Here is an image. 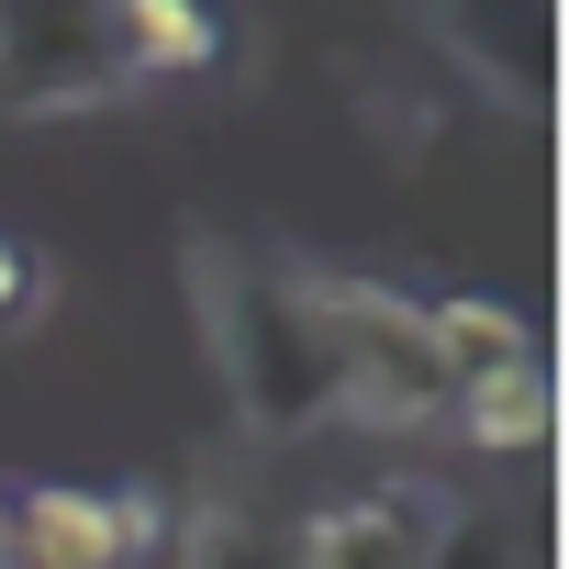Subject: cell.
<instances>
[{
  "mask_svg": "<svg viewBox=\"0 0 569 569\" xmlns=\"http://www.w3.org/2000/svg\"><path fill=\"white\" fill-rule=\"evenodd\" d=\"M101 46L112 79H201L223 57V23L212 0H101Z\"/></svg>",
  "mask_w": 569,
  "mask_h": 569,
  "instance_id": "cell-4",
  "label": "cell"
},
{
  "mask_svg": "<svg viewBox=\"0 0 569 569\" xmlns=\"http://www.w3.org/2000/svg\"><path fill=\"white\" fill-rule=\"evenodd\" d=\"M425 336H436V369H447V391H469V380H502V369H525L536 347H525V313L513 302H480V291H447V302H425Z\"/></svg>",
  "mask_w": 569,
  "mask_h": 569,
  "instance_id": "cell-5",
  "label": "cell"
},
{
  "mask_svg": "<svg viewBox=\"0 0 569 569\" xmlns=\"http://www.w3.org/2000/svg\"><path fill=\"white\" fill-rule=\"evenodd\" d=\"M458 425H469V447H502V458L547 447V369L525 358V369H502V380H469V391H458Z\"/></svg>",
  "mask_w": 569,
  "mask_h": 569,
  "instance_id": "cell-6",
  "label": "cell"
},
{
  "mask_svg": "<svg viewBox=\"0 0 569 569\" xmlns=\"http://www.w3.org/2000/svg\"><path fill=\"white\" fill-rule=\"evenodd\" d=\"M302 302H313V336H325V369H336L347 413H369V425L458 413V391L436 369V336H425V302H402L391 279H302Z\"/></svg>",
  "mask_w": 569,
  "mask_h": 569,
  "instance_id": "cell-1",
  "label": "cell"
},
{
  "mask_svg": "<svg viewBox=\"0 0 569 569\" xmlns=\"http://www.w3.org/2000/svg\"><path fill=\"white\" fill-rule=\"evenodd\" d=\"M436 536H447L436 491H358L291 536V569H436Z\"/></svg>",
  "mask_w": 569,
  "mask_h": 569,
  "instance_id": "cell-3",
  "label": "cell"
},
{
  "mask_svg": "<svg viewBox=\"0 0 569 569\" xmlns=\"http://www.w3.org/2000/svg\"><path fill=\"white\" fill-rule=\"evenodd\" d=\"M0 569H23V558H12V491H0Z\"/></svg>",
  "mask_w": 569,
  "mask_h": 569,
  "instance_id": "cell-8",
  "label": "cell"
},
{
  "mask_svg": "<svg viewBox=\"0 0 569 569\" xmlns=\"http://www.w3.org/2000/svg\"><path fill=\"white\" fill-rule=\"evenodd\" d=\"M23 302H34V268H23L12 246H0V313H23Z\"/></svg>",
  "mask_w": 569,
  "mask_h": 569,
  "instance_id": "cell-7",
  "label": "cell"
},
{
  "mask_svg": "<svg viewBox=\"0 0 569 569\" xmlns=\"http://www.w3.org/2000/svg\"><path fill=\"white\" fill-rule=\"evenodd\" d=\"M146 536H157L146 491H90V480L12 491V558L23 569H134Z\"/></svg>",
  "mask_w": 569,
  "mask_h": 569,
  "instance_id": "cell-2",
  "label": "cell"
}]
</instances>
